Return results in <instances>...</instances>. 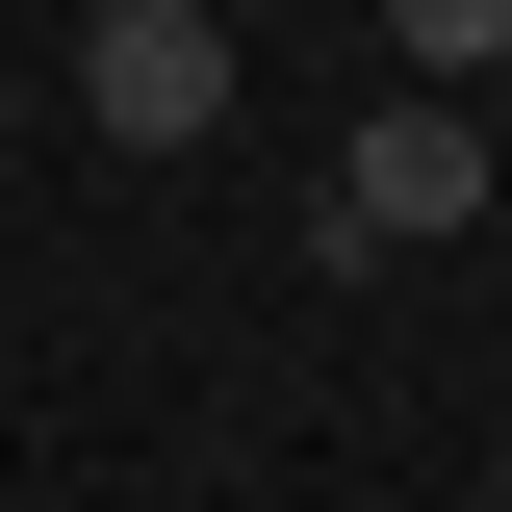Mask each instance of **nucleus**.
Returning a JSON list of instances; mask_svg holds the SVG:
<instances>
[{"label":"nucleus","instance_id":"3","mask_svg":"<svg viewBox=\"0 0 512 512\" xmlns=\"http://www.w3.org/2000/svg\"><path fill=\"white\" fill-rule=\"evenodd\" d=\"M384 52H436V103H461V77L512 52V0H384Z\"/></svg>","mask_w":512,"mask_h":512},{"label":"nucleus","instance_id":"1","mask_svg":"<svg viewBox=\"0 0 512 512\" xmlns=\"http://www.w3.org/2000/svg\"><path fill=\"white\" fill-rule=\"evenodd\" d=\"M436 231H487V103H359V154H333V256H436Z\"/></svg>","mask_w":512,"mask_h":512},{"label":"nucleus","instance_id":"4","mask_svg":"<svg viewBox=\"0 0 512 512\" xmlns=\"http://www.w3.org/2000/svg\"><path fill=\"white\" fill-rule=\"evenodd\" d=\"M52 26H103V0H52Z\"/></svg>","mask_w":512,"mask_h":512},{"label":"nucleus","instance_id":"2","mask_svg":"<svg viewBox=\"0 0 512 512\" xmlns=\"http://www.w3.org/2000/svg\"><path fill=\"white\" fill-rule=\"evenodd\" d=\"M77 103H103L128 154L231 128V0H103V26H77Z\"/></svg>","mask_w":512,"mask_h":512},{"label":"nucleus","instance_id":"5","mask_svg":"<svg viewBox=\"0 0 512 512\" xmlns=\"http://www.w3.org/2000/svg\"><path fill=\"white\" fill-rule=\"evenodd\" d=\"M0 128H26V77H0Z\"/></svg>","mask_w":512,"mask_h":512}]
</instances>
